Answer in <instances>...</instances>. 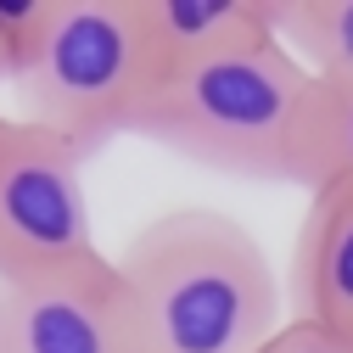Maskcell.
<instances>
[{"label":"cell","instance_id":"cell-1","mask_svg":"<svg viewBox=\"0 0 353 353\" xmlns=\"http://www.w3.org/2000/svg\"><path fill=\"white\" fill-rule=\"evenodd\" d=\"M141 353H263L286 325L263 241L225 208H168L123 241Z\"/></svg>","mask_w":353,"mask_h":353},{"label":"cell","instance_id":"cell-2","mask_svg":"<svg viewBox=\"0 0 353 353\" xmlns=\"http://www.w3.org/2000/svg\"><path fill=\"white\" fill-rule=\"evenodd\" d=\"M308 84L314 73L281 39H263L230 57L157 73L129 135L180 152L213 174H236L252 185H292V135Z\"/></svg>","mask_w":353,"mask_h":353},{"label":"cell","instance_id":"cell-3","mask_svg":"<svg viewBox=\"0 0 353 353\" xmlns=\"http://www.w3.org/2000/svg\"><path fill=\"white\" fill-rule=\"evenodd\" d=\"M157 79L141 0H73L57 6L39 62L12 84L17 118L68 141L79 157H96L107 141L135 129V112Z\"/></svg>","mask_w":353,"mask_h":353},{"label":"cell","instance_id":"cell-4","mask_svg":"<svg viewBox=\"0 0 353 353\" xmlns=\"http://www.w3.org/2000/svg\"><path fill=\"white\" fill-rule=\"evenodd\" d=\"M84 258H101L90 196H84V157L46 129L6 118L0 129V281L51 275Z\"/></svg>","mask_w":353,"mask_h":353},{"label":"cell","instance_id":"cell-5","mask_svg":"<svg viewBox=\"0 0 353 353\" xmlns=\"http://www.w3.org/2000/svg\"><path fill=\"white\" fill-rule=\"evenodd\" d=\"M0 353H141L118 258L0 281Z\"/></svg>","mask_w":353,"mask_h":353},{"label":"cell","instance_id":"cell-6","mask_svg":"<svg viewBox=\"0 0 353 353\" xmlns=\"http://www.w3.org/2000/svg\"><path fill=\"white\" fill-rule=\"evenodd\" d=\"M292 320L353 336V185L308 196V213L292 241Z\"/></svg>","mask_w":353,"mask_h":353},{"label":"cell","instance_id":"cell-7","mask_svg":"<svg viewBox=\"0 0 353 353\" xmlns=\"http://www.w3.org/2000/svg\"><path fill=\"white\" fill-rule=\"evenodd\" d=\"M141 23H146V46H152L157 73L275 39L270 6H241V0H141Z\"/></svg>","mask_w":353,"mask_h":353},{"label":"cell","instance_id":"cell-8","mask_svg":"<svg viewBox=\"0 0 353 353\" xmlns=\"http://www.w3.org/2000/svg\"><path fill=\"white\" fill-rule=\"evenodd\" d=\"M292 185L308 196L353 185V84L314 79L308 101L297 112V135H292Z\"/></svg>","mask_w":353,"mask_h":353},{"label":"cell","instance_id":"cell-9","mask_svg":"<svg viewBox=\"0 0 353 353\" xmlns=\"http://www.w3.org/2000/svg\"><path fill=\"white\" fill-rule=\"evenodd\" d=\"M275 39L314 73L353 84V0H297V6H270Z\"/></svg>","mask_w":353,"mask_h":353},{"label":"cell","instance_id":"cell-10","mask_svg":"<svg viewBox=\"0 0 353 353\" xmlns=\"http://www.w3.org/2000/svg\"><path fill=\"white\" fill-rule=\"evenodd\" d=\"M62 0H0V84H17L51 39Z\"/></svg>","mask_w":353,"mask_h":353},{"label":"cell","instance_id":"cell-11","mask_svg":"<svg viewBox=\"0 0 353 353\" xmlns=\"http://www.w3.org/2000/svg\"><path fill=\"white\" fill-rule=\"evenodd\" d=\"M263 353H353V336L325 331V325H308V320H286V325L270 336Z\"/></svg>","mask_w":353,"mask_h":353},{"label":"cell","instance_id":"cell-12","mask_svg":"<svg viewBox=\"0 0 353 353\" xmlns=\"http://www.w3.org/2000/svg\"><path fill=\"white\" fill-rule=\"evenodd\" d=\"M0 129H6V112H0Z\"/></svg>","mask_w":353,"mask_h":353}]
</instances>
